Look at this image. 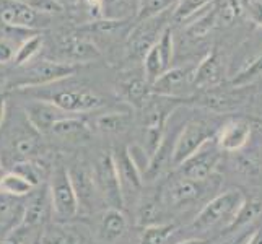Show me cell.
I'll list each match as a JSON object with an SVG mask.
<instances>
[{"label": "cell", "instance_id": "14", "mask_svg": "<svg viewBox=\"0 0 262 244\" xmlns=\"http://www.w3.org/2000/svg\"><path fill=\"white\" fill-rule=\"evenodd\" d=\"M113 157L114 163L117 168V174L121 179V186H122V194L125 198V204H127V198L132 194H139L143 187V174L137 165V161L134 160V155L130 148L127 147H121L113 150Z\"/></svg>", "mask_w": 262, "mask_h": 244}, {"label": "cell", "instance_id": "36", "mask_svg": "<svg viewBox=\"0 0 262 244\" xmlns=\"http://www.w3.org/2000/svg\"><path fill=\"white\" fill-rule=\"evenodd\" d=\"M213 0H179L176 7L171 12V20L183 23L189 18H192L197 12H201L202 8L210 5Z\"/></svg>", "mask_w": 262, "mask_h": 244}, {"label": "cell", "instance_id": "23", "mask_svg": "<svg viewBox=\"0 0 262 244\" xmlns=\"http://www.w3.org/2000/svg\"><path fill=\"white\" fill-rule=\"evenodd\" d=\"M49 134L54 135L56 139L69 142V143H85L92 137V129H90V125L83 119H80V117L66 116L52 125Z\"/></svg>", "mask_w": 262, "mask_h": 244}, {"label": "cell", "instance_id": "11", "mask_svg": "<svg viewBox=\"0 0 262 244\" xmlns=\"http://www.w3.org/2000/svg\"><path fill=\"white\" fill-rule=\"evenodd\" d=\"M173 54H174L173 31H171V26H168L163 31V34L160 36V39L150 48L145 59H143V74H145L147 80L151 85L171 69Z\"/></svg>", "mask_w": 262, "mask_h": 244}, {"label": "cell", "instance_id": "45", "mask_svg": "<svg viewBox=\"0 0 262 244\" xmlns=\"http://www.w3.org/2000/svg\"><path fill=\"white\" fill-rule=\"evenodd\" d=\"M5 174V163L2 160V157H0V178H2Z\"/></svg>", "mask_w": 262, "mask_h": 244}, {"label": "cell", "instance_id": "25", "mask_svg": "<svg viewBox=\"0 0 262 244\" xmlns=\"http://www.w3.org/2000/svg\"><path fill=\"white\" fill-rule=\"evenodd\" d=\"M25 201L23 197H15L0 192V227L13 228L21 221L25 212Z\"/></svg>", "mask_w": 262, "mask_h": 244}, {"label": "cell", "instance_id": "35", "mask_svg": "<svg viewBox=\"0 0 262 244\" xmlns=\"http://www.w3.org/2000/svg\"><path fill=\"white\" fill-rule=\"evenodd\" d=\"M41 48H42V36L34 34L31 38H28L16 49L15 59H13L15 67H23L28 64V62H31L39 54Z\"/></svg>", "mask_w": 262, "mask_h": 244}, {"label": "cell", "instance_id": "40", "mask_svg": "<svg viewBox=\"0 0 262 244\" xmlns=\"http://www.w3.org/2000/svg\"><path fill=\"white\" fill-rule=\"evenodd\" d=\"M15 48L10 42H7L4 39H0V64H8V62H13L15 59Z\"/></svg>", "mask_w": 262, "mask_h": 244}, {"label": "cell", "instance_id": "2", "mask_svg": "<svg viewBox=\"0 0 262 244\" xmlns=\"http://www.w3.org/2000/svg\"><path fill=\"white\" fill-rule=\"evenodd\" d=\"M49 192H51V205L52 216L59 223H67L74 220L80 213V202L72 184L69 168L64 165H56L51 171L49 178Z\"/></svg>", "mask_w": 262, "mask_h": 244}, {"label": "cell", "instance_id": "7", "mask_svg": "<svg viewBox=\"0 0 262 244\" xmlns=\"http://www.w3.org/2000/svg\"><path fill=\"white\" fill-rule=\"evenodd\" d=\"M44 101H49L57 106L60 111L70 116L95 111L104 104V99L95 93L93 90L85 86H72L67 90H56V92L44 96Z\"/></svg>", "mask_w": 262, "mask_h": 244}, {"label": "cell", "instance_id": "37", "mask_svg": "<svg viewBox=\"0 0 262 244\" xmlns=\"http://www.w3.org/2000/svg\"><path fill=\"white\" fill-rule=\"evenodd\" d=\"M10 169L15 171V173H18V174H21L23 178H26L36 187H39L41 184H44V169L34 160L15 163Z\"/></svg>", "mask_w": 262, "mask_h": 244}, {"label": "cell", "instance_id": "15", "mask_svg": "<svg viewBox=\"0 0 262 244\" xmlns=\"http://www.w3.org/2000/svg\"><path fill=\"white\" fill-rule=\"evenodd\" d=\"M49 215H52L51 192H49V184L44 183L31 195H28L20 223L31 230L42 231V228L48 225Z\"/></svg>", "mask_w": 262, "mask_h": 244}, {"label": "cell", "instance_id": "34", "mask_svg": "<svg viewBox=\"0 0 262 244\" xmlns=\"http://www.w3.org/2000/svg\"><path fill=\"white\" fill-rule=\"evenodd\" d=\"M39 236L41 231L31 230L25 227V225L18 223L16 227L5 233V236L0 239V244H34L39 241Z\"/></svg>", "mask_w": 262, "mask_h": 244}, {"label": "cell", "instance_id": "38", "mask_svg": "<svg viewBox=\"0 0 262 244\" xmlns=\"http://www.w3.org/2000/svg\"><path fill=\"white\" fill-rule=\"evenodd\" d=\"M245 13V2L241 0H225L219 7V25L230 26Z\"/></svg>", "mask_w": 262, "mask_h": 244}, {"label": "cell", "instance_id": "44", "mask_svg": "<svg viewBox=\"0 0 262 244\" xmlns=\"http://www.w3.org/2000/svg\"><path fill=\"white\" fill-rule=\"evenodd\" d=\"M178 244H210L209 239H202V238H189V239H184Z\"/></svg>", "mask_w": 262, "mask_h": 244}, {"label": "cell", "instance_id": "5", "mask_svg": "<svg viewBox=\"0 0 262 244\" xmlns=\"http://www.w3.org/2000/svg\"><path fill=\"white\" fill-rule=\"evenodd\" d=\"M212 179L195 181V179L179 174L178 178L171 179L165 186L163 194H161L163 204L168 209H173V210H183L186 207L194 205L212 189V184H209Z\"/></svg>", "mask_w": 262, "mask_h": 244}, {"label": "cell", "instance_id": "22", "mask_svg": "<svg viewBox=\"0 0 262 244\" xmlns=\"http://www.w3.org/2000/svg\"><path fill=\"white\" fill-rule=\"evenodd\" d=\"M222 81H223L222 62L216 51H212L197 64L192 86L201 90H210V88H216Z\"/></svg>", "mask_w": 262, "mask_h": 244}, {"label": "cell", "instance_id": "16", "mask_svg": "<svg viewBox=\"0 0 262 244\" xmlns=\"http://www.w3.org/2000/svg\"><path fill=\"white\" fill-rule=\"evenodd\" d=\"M195 69H197V64H186L181 67L169 69L165 75H161L155 83L151 85L153 95L176 98L178 95L184 92V88L192 86Z\"/></svg>", "mask_w": 262, "mask_h": 244}, {"label": "cell", "instance_id": "48", "mask_svg": "<svg viewBox=\"0 0 262 244\" xmlns=\"http://www.w3.org/2000/svg\"><path fill=\"white\" fill-rule=\"evenodd\" d=\"M0 81H2V80H0Z\"/></svg>", "mask_w": 262, "mask_h": 244}, {"label": "cell", "instance_id": "33", "mask_svg": "<svg viewBox=\"0 0 262 244\" xmlns=\"http://www.w3.org/2000/svg\"><path fill=\"white\" fill-rule=\"evenodd\" d=\"M178 2L179 0H140L137 10V21L140 23L165 12H171V7H176Z\"/></svg>", "mask_w": 262, "mask_h": 244}, {"label": "cell", "instance_id": "4", "mask_svg": "<svg viewBox=\"0 0 262 244\" xmlns=\"http://www.w3.org/2000/svg\"><path fill=\"white\" fill-rule=\"evenodd\" d=\"M93 178L103 204L107 205V209L122 210L125 205V198L122 194V186L119 174H117L113 151H104L98 158L93 166Z\"/></svg>", "mask_w": 262, "mask_h": 244}, {"label": "cell", "instance_id": "32", "mask_svg": "<svg viewBox=\"0 0 262 244\" xmlns=\"http://www.w3.org/2000/svg\"><path fill=\"white\" fill-rule=\"evenodd\" d=\"M259 215H262V201L260 198H246L245 205L241 207V210L238 212L236 218L233 220V223L227 228V231H234L238 228L246 227L248 223L254 221Z\"/></svg>", "mask_w": 262, "mask_h": 244}, {"label": "cell", "instance_id": "27", "mask_svg": "<svg viewBox=\"0 0 262 244\" xmlns=\"http://www.w3.org/2000/svg\"><path fill=\"white\" fill-rule=\"evenodd\" d=\"M36 186H33L26 178L15 173V171L8 169L5 174L0 178V192L15 195V197H28L36 191Z\"/></svg>", "mask_w": 262, "mask_h": 244}, {"label": "cell", "instance_id": "47", "mask_svg": "<svg viewBox=\"0 0 262 244\" xmlns=\"http://www.w3.org/2000/svg\"><path fill=\"white\" fill-rule=\"evenodd\" d=\"M34 244H39V241H38V242H34Z\"/></svg>", "mask_w": 262, "mask_h": 244}, {"label": "cell", "instance_id": "26", "mask_svg": "<svg viewBox=\"0 0 262 244\" xmlns=\"http://www.w3.org/2000/svg\"><path fill=\"white\" fill-rule=\"evenodd\" d=\"M39 244H82V238L75 230L69 228L67 225L54 221L48 223L42 228Z\"/></svg>", "mask_w": 262, "mask_h": 244}, {"label": "cell", "instance_id": "29", "mask_svg": "<svg viewBox=\"0 0 262 244\" xmlns=\"http://www.w3.org/2000/svg\"><path fill=\"white\" fill-rule=\"evenodd\" d=\"M176 230L178 225L171 221L148 225V227H143L139 244H166Z\"/></svg>", "mask_w": 262, "mask_h": 244}, {"label": "cell", "instance_id": "30", "mask_svg": "<svg viewBox=\"0 0 262 244\" xmlns=\"http://www.w3.org/2000/svg\"><path fill=\"white\" fill-rule=\"evenodd\" d=\"M219 25V7L213 5L212 10L205 12L204 15H201L194 20L192 23H189L187 26V34L191 36L194 39H201V38H205L207 34H209L215 26Z\"/></svg>", "mask_w": 262, "mask_h": 244}, {"label": "cell", "instance_id": "6", "mask_svg": "<svg viewBox=\"0 0 262 244\" xmlns=\"http://www.w3.org/2000/svg\"><path fill=\"white\" fill-rule=\"evenodd\" d=\"M41 137L42 135L36 130L30 121L26 119L16 127H12L7 137V158L8 166H13L15 163L34 160L38 153H41Z\"/></svg>", "mask_w": 262, "mask_h": 244}, {"label": "cell", "instance_id": "24", "mask_svg": "<svg viewBox=\"0 0 262 244\" xmlns=\"http://www.w3.org/2000/svg\"><path fill=\"white\" fill-rule=\"evenodd\" d=\"M219 88V86H216ZM216 88H210L207 92L199 96V103L210 107L215 111H228L231 107H236L238 104L245 103V96H243V88H234V92L231 90H223L219 92Z\"/></svg>", "mask_w": 262, "mask_h": 244}, {"label": "cell", "instance_id": "39", "mask_svg": "<svg viewBox=\"0 0 262 244\" xmlns=\"http://www.w3.org/2000/svg\"><path fill=\"white\" fill-rule=\"evenodd\" d=\"M245 13L251 21L262 26V0H246Z\"/></svg>", "mask_w": 262, "mask_h": 244}, {"label": "cell", "instance_id": "10", "mask_svg": "<svg viewBox=\"0 0 262 244\" xmlns=\"http://www.w3.org/2000/svg\"><path fill=\"white\" fill-rule=\"evenodd\" d=\"M168 23L163 18V13L158 16H153L150 20L140 21L130 33V38L127 41V57L132 62H143L147 52L155 44L163 31L168 28Z\"/></svg>", "mask_w": 262, "mask_h": 244}, {"label": "cell", "instance_id": "20", "mask_svg": "<svg viewBox=\"0 0 262 244\" xmlns=\"http://www.w3.org/2000/svg\"><path fill=\"white\" fill-rule=\"evenodd\" d=\"M127 216L119 209H106L99 216L96 236L103 244H116L127 231Z\"/></svg>", "mask_w": 262, "mask_h": 244}, {"label": "cell", "instance_id": "21", "mask_svg": "<svg viewBox=\"0 0 262 244\" xmlns=\"http://www.w3.org/2000/svg\"><path fill=\"white\" fill-rule=\"evenodd\" d=\"M117 90L121 92V96L132 104L134 107L143 109L150 101V96L153 95L151 92V83L147 80L145 74L142 75H130L125 77L119 81Z\"/></svg>", "mask_w": 262, "mask_h": 244}, {"label": "cell", "instance_id": "42", "mask_svg": "<svg viewBox=\"0 0 262 244\" xmlns=\"http://www.w3.org/2000/svg\"><path fill=\"white\" fill-rule=\"evenodd\" d=\"M5 114H7V93H0V127L5 121Z\"/></svg>", "mask_w": 262, "mask_h": 244}, {"label": "cell", "instance_id": "28", "mask_svg": "<svg viewBox=\"0 0 262 244\" xmlns=\"http://www.w3.org/2000/svg\"><path fill=\"white\" fill-rule=\"evenodd\" d=\"M96 129L103 134H124L132 125L130 113H106L96 117Z\"/></svg>", "mask_w": 262, "mask_h": 244}, {"label": "cell", "instance_id": "43", "mask_svg": "<svg viewBox=\"0 0 262 244\" xmlns=\"http://www.w3.org/2000/svg\"><path fill=\"white\" fill-rule=\"evenodd\" d=\"M245 244H262V228L252 233Z\"/></svg>", "mask_w": 262, "mask_h": 244}, {"label": "cell", "instance_id": "31", "mask_svg": "<svg viewBox=\"0 0 262 244\" xmlns=\"http://www.w3.org/2000/svg\"><path fill=\"white\" fill-rule=\"evenodd\" d=\"M262 78V54L256 59H252L246 67H243L236 75L230 80V86L234 88H246L248 85H252L254 81Z\"/></svg>", "mask_w": 262, "mask_h": 244}, {"label": "cell", "instance_id": "46", "mask_svg": "<svg viewBox=\"0 0 262 244\" xmlns=\"http://www.w3.org/2000/svg\"><path fill=\"white\" fill-rule=\"evenodd\" d=\"M256 122H257L259 125H262V119H256Z\"/></svg>", "mask_w": 262, "mask_h": 244}, {"label": "cell", "instance_id": "18", "mask_svg": "<svg viewBox=\"0 0 262 244\" xmlns=\"http://www.w3.org/2000/svg\"><path fill=\"white\" fill-rule=\"evenodd\" d=\"M25 116L33 127L41 135H44V134L51 132L52 125L59 119H62V117H66V116H70V114L60 111L57 106H54L49 101L39 99V101H33L25 107Z\"/></svg>", "mask_w": 262, "mask_h": 244}, {"label": "cell", "instance_id": "17", "mask_svg": "<svg viewBox=\"0 0 262 244\" xmlns=\"http://www.w3.org/2000/svg\"><path fill=\"white\" fill-rule=\"evenodd\" d=\"M251 132L252 127L249 121L231 119L220 127L219 134L215 137V142L222 148V151L234 153L248 145V142L251 139Z\"/></svg>", "mask_w": 262, "mask_h": 244}, {"label": "cell", "instance_id": "1", "mask_svg": "<svg viewBox=\"0 0 262 244\" xmlns=\"http://www.w3.org/2000/svg\"><path fill=\"white\" fill-rule=\"evenodd\" d=\"M246 195L239 189H230L219 195H215L207 202L202 210L195 215L191 228L199 233H205L216 227H223L227 230L233 220L236 218L238 212L246 202Z\"/></svg>", "mask_w": 262, "mask_h": 244}, {"label": "cell", "instance_id": "3", "mask_svg": "<svg viewBox=\"0 0 262 244\" xmlns=\"http://www.w3.org/2000/svg\"><path fill=\"white\" fill-rule=\"evenodd\" d=\"M220 127L207 119H191L187 121L171 148V165L179 168L183 163L202 148L207 142L215 140Z\"/></svg>", "mask_w": 262, "mask_h": 244}, {"label": "cell", "instance_id": "41", "mask_svg": "<svg viewBox=\"0 0 262 244\" xmlns=\"http://www.w3.org/2000/svg\"><path fill=\"white\" fill-rule=\"evenodd\" d=\"M88 13L93 18H99L103 15V0H83Z\"/></svg>", "mask_w": 262, "mask_h": 244}, {"label": "cell", "instance_id": "9", "mask_svg": "<svg viewBox=\"0 0 262 244\" xmlns=\"http://www.w3.org/2000/svg\"><path fill=\"white\" fill-rule=\"evenodd\" d=\"M75 72H77V65L74 64H67V62H60V60H41L26 69L23 78L18 80L15 86L21 90L46 86L72 77Z\"/></svg>", "mask_w": 262, "mask_h": 244}, {"label": "cell", "instance_id": "12", "mask_svg": "<svg viewBox=\"0 0 262 244\" xmlns=\"http://www.w3.org/2000/svg\"><path fill=\"white\" fill-rule=\"evenodd\" d=\"M222 148L215 140L207 142L202 148H199L192 157H189L179 166V174L195 181H209L213 178L215 168L222 158Z\"/></svg>", "mask_w": 262, "mask_h": 244}, {"label": "cell", "instance_id": "8", "mask_svg": "<svg viewBox=\"0 0 262 244\" xmlns=\"http://www.w3.org/2000/svg\"><path fill=\"white\" fill-rule=\"evenodd\" d=\"M0 21L10 28L41 30L51 23V16L21 0H0Z\"/></svg>", "mask_w": 262, "mask_h": 244}, {"label": "cell", "instance_id": "19", "mask_svg": "<svg viewBox=\"0 0 262 244\" xmlns=\"http://www.w3.org/2000/svg\"><path fill=\"white\" fill-rule=\"evenodd\" d=\"M59 56L67 64H80V62L95 60L99 57V49L92 41L78 38V36H66L59 44Z\"/></svg>", "mask_w": 262, "mask_h": 244}, {"label": "cell", "instance_id": "13", "mask_svg": "<svg viewBox=\"0 0 262 244\" xmlns=\"http://www.w3.org/2000/svg\"><path fill=\"white\" fill-rule=\"evenodd\" d=\"M72 184L75 187V192L80 202V210L83 212H93L95 207L103 202L99 195L95 178H93V168H90L86 163H75L74 166L69 168Z\"/></svg>", "mask_w": 262, "mask_h": 244}]
</instances>
